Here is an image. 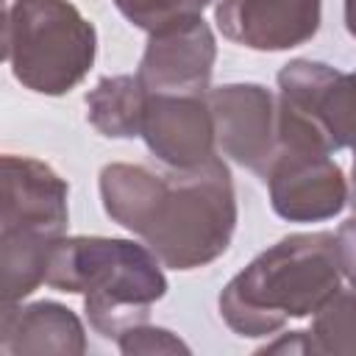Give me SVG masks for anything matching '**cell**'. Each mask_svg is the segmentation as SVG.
<instances>
[{"mask_svg":"<svg viewBox=\"0 0 356 356\" xmlns=\"http://www.w3.org/2000/svg\"><path fill=\"white\" fill-rule=\"evenodd\" d=\"M97 186L106 214L136 234L170 270L211 264L236 231V192L220 156L172 172L114 161L100 170Z\"/></svg>","mask_w":356,"mask_h":356,"instance_id":"1","label":"cell"},{"mask_svg":"<svg viewBox=\"0 0 356 356\" xmlns=\"http://www.w3.org/2000/svg\"><path fill=\"white\" fill-rule=\"evenodd\" d=\"M339 275L334 234H289L225 284L220 317L239 337H270L286 320L314 314L339 289Z\"/></svg>","mask_w":356,"mask_h":356,"instance_id":"2","label":"cell"},{"mask_svg":"<svg viewBox=\"0 0 356 356\" xmlns=\"http://www.w3.org/2000/svg\"><path fill=\"white\" fill-rule=\"evenodd\" d=\"M44 284L83 295L89 325L114 342L147 323L150 306L167 295L159 256L117 236H61L50 250Z\"/></svg>","mask_w":356,"mask_h":356,"instance_id":"3","label":"cell"},{"mask_svg":"<svg viewBox=\"0 0 356 356\" xmlns=\"http://www.w3.org/2000/svg\"><path fill=\"white\" fill-rule=\"evenodd\" d=\"M67 200L70 186L53 167L31 156H3V306L22 303L44 284L50 250L67 234Z\"/></svg>","mask_w":356,"mask_h":356,"instance_id":"4","label":"cell"},{"mask_svg":"<svg viewBox=\"0 0 356 356\" xmlns=\"http://www.w3.org/2000/svg\"><path fill=\"white\" fill-rule=\"evenodd\" d=\"M95 25L70 0H11L6 17V61L36 95H67L92 70Z\"/></svg>","mask_w":356,"mask_h":356,"instance_id":"5","label":"cell"},{"mask_svg":"<svg viewBox=\"0 0 356 356\" xmlns=\"http://www.w3.org/2000/svg\"><path fill=\"white\" fill-rule=\"evenodd\" d=\"M270 206L289 222H323L337 217L348 203V181L328 150L278 139L264 170Z\"/></svg>","mask_w":356,"mask_h":356,"instance_id":"6","label":"cell"},{"mask_svg":"<svg viewBox=\"0 0 356 356\" xmlns=\"http://www.w3.org/2000/svg\"><path fill=\"white\" fill-rule=\"evenodd\" d=\"M278 100L303 117L331 153L356 147V72L295 58L278 72Z\"/></svg>","mask_w":356,"mask_h":356,"instance_id":"7","label":"cell"},{"mask_svg":"<svg viewBox=\"0 0 356 356\" xmlns=\"http://www.w3.org/2000/svg\"><path fill=\"white\" fill-rule=\"evenodd\" d=\"M206 100L217 147L261 178L278 145V97L261 83H222L209 89Z\"/></svg>","mask_w":356,"mask_h":356,"instance_id":"8","label":"cell"},{"mask_svg":"<svg viewBox=\"0 0 356 356\" xmlns=\"http://www.w3.org/2000/svg\"><path fill=\"white\" fill-rule=\"evenodd\" d=\"M217 61V42L203 17L175 19L150 31L139 81L156 95H206Z\"/></svg>","mask_w":356,"mask_h":356,"instance_id":"9","label":"cell"},{"mask_svg":"<svg viewBox=\"0 0 356 356\" xmlns=\"http://www.w3.org/2000/svg\"><path fill=\"white\" fill-rule=\"evenodd\" d=\"M142 139L147 150L170 170H192L214 159L217 131L206 95L150 92Z\"/></svg>","mask_w":356,"mask_h":356,"instance_id":"10","label":"cell"},{"mask_svg":"<svg viewBox=\"0 0 356 356\" xmlns=\"http://www.w3.org/2000/svg\"><path fill=\"white\" fill-rule=\"evenodd\" d=\"M323 0H220L214 22L225 39L278 53L306 44L320 31Z\"/></svg>","mask_w":356,"mask_h":356,"instance_id":"11","label":"cell"},{"mask_svg":"<svg viewBox=\"0 0 356 356\" xmlns=\"http://www.w3.org/2000/svg\"><path fill=\"white\" fill-rule=\"evenodd\" d=\"M86 331L78 314L56 300L28 306H3L0 353L3 356H81Z\"/></svg>","mask_w":356,"mask_h":356,"instance_id":"12","label":"cell"},{"mask_svg":"<svg viewBox=\"0 0 356 356\" xmlns=\"http://www.w3.org/2000/svg\"><path fill=\"white\" fill-rule=\"evenodd\" d=\"M150 92L139 75H108L86 92V120L108 139L142 136Z\"/></svg>","mask_w":356,"mask_h":356,"instance_id":"13","label":"cell"},{"mask_svg":"<svg viewBox=\"0 0 356 356\" xmlns=\"http://www.w3.org/2000/svg\"><path fill=\"white\" fill-rule=\"evenodd\" d=\"M314 353H356V286L337 289L312 320Z\"/></svg>","mask_w":356,"mask_h":356,"instance_id":"14","label":"cell"},{"mask_svg":"<svg viewBox=\"0 0 356 356\" xmlns=\"http://www.w3.org/2000/svg\"><path fill=\"white\" fill-rule=\"evenodd\" d=\"M214 0H114L117 11L142 31H156L175 19L200 17Z\"/></svg>","mask_w":356,"mask_h":356,"instance_id":"15","label":"cell"},{"mask_svg":"<svg viewBox=\"0 0 356 356\" xmlns=\"http://www.w3.org/2000/svg\"><path fill=\"white\" fill-rule=\"evenodd\" d=\"M117 348L125 356H153V353H189V345L172 334L170 328H159L150 323H139L128 328L120 339Z\"/></svg>","mask_w":356,"mask_h":356,"instance_id":"16","label":"cell"},{"mask_svg":"<svg viewBox=\"0 0 356 356\" xmlns=\"http://www.w3.org/2000/svg\"><path fill=\"white\" fill-rule=\"evenodd\" d=\"M337 259H339V270L342 275L350 281V286H356V217L345 220L337 228Z\"/></svg>","mask_w":356,"mask_h":356,"instance_id":"17","label":"cell"},{"mask_svg":"<svg viewBox=\"0 0 356 356\" xmlns=\"http://www.w3.org/2000/svg\"><path fill=\"white\" fill-rule=\"evenodd\" d=\"M259 353H314L309 331H289L259 348Z\"/></svg>","mask_w":356,"mask_h":356,"instance_id":"18","label":"cell"},{"mask_svg":"<svg viewBox=\"0 0 356 356\" xmlns=\"http://www.w3.org/2000/svg\"><path fill=\"white\" fill-rule=\"evenodd\" d=\"M342 8H345V28L356 39V0H342Z\"/></svg>","mask_w":356,"mask_h":356,"instance_id":"19","label":"cell"},{"mask_svg":"<svg viewBox=\"0 0 356 356\" xmlns=\"http://www.w3.org/2000/svg\"><path fill=\"white\" fill-rule=\"evenodd\" d=\"M348 203L356 211V147H353V167H350V189H348Z\"/></svg>","mask_w":356,"mask_h":356,"instance_id":"20","label":"cell"}]
</instances>
